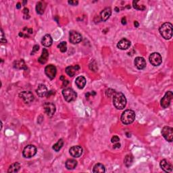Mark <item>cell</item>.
Here are the masks:
<instances>
[{
    "label": "cell",
    "mask_w": 173,
    "mask_h": 173,
    "mask_svg": "<svg viewBox=\"0 0 173 173\" xmlns=\"http://www.w3.org/2000/svg\"><path fill=\"white\" fill-rule=\"evenodd\" d=\"M113 104L118 110H122L126 105V99L121 92L115 93L113 97Z\"/></svg>",
    "instance_id": "1"
},
{
    "label": "cell",
    "mask_w": 173,
    "mask_h": 173,
    "mask_svg": "<svg viewBox=\"0 0 173 173\" xmlns=\"http://www.w3.org/2000/svg\"><path fill=\"white\" fill-rule=\"evenodd\" d=\"M159 31L162 37L165 39H171L172 36V24L170 22L164 23L160 26Z\"/></svg>",
    "instance_id": "2"
},
{
    "label": "cell",
    "mask_w": 173,
    "mask_h": 173,
    "mask_svg": "<svg viewBox=\"0 0 173 173\" xmlns=\"http://www.w3.org/2000/svg\"><path fill=\"white\" fill-rule=\"evenodd\" d=\"M135 119V113L132 110H126L122 114L121 120L124 124H130L134 122Z\"/></svg>",
    "instance_id": "3"
},
{
    "label": "cell",
    "mask_w": 173,
    "mask_h": 173,
    "mask_svg": "<svg viewBox=\"0 0 173 173\" xmlns=\"http://www.w3.org/2000/svg\"><path fill=\"white\" fill-rule=\"evenodd\" d=\"M62 94L65 100L68 102H71L73 101H75L77 97L76 92L71 88H65L62 91Z\"/></svg>",
    "instance_id": "4"
},
{
    "label": "cell",
    "mask_w": 173,
    "mask_h": 173,
    "mask_svg": "<svg viewBox=\"0 0 173 173\" xmlns=\"http://www.w3.org/2000/svg\"><path fill=\"white\" fill-rule=\"evenodd\" d=\"M37 149L33 145H28L23 149L22 155L25 158H31L37 153Z\"/></svg>",
    "instance_id": "5"
},
{
    "label": "cell",
    "mask_w": 173,
    "mask_h": 173,
    "mask_svg": "<svg viewBox=\"0 0 173 173\" xmlns=\"http://www.w3.org/2000/svg\"><path fill=\"white\" fill-rule=\"evenodd\" d=\"M149 62L151 63L153 66H158L162 64V58L161 55L159 53L154 52L152 53L149 57Z\"/></svg>",
    "instance_id": "6"
},
{
    "label": "cell",
    "mask_w": 173,
    "mask_h": 173,
    "mask_svg": "<svg viewBox=\"0 0 173 173\" xmlns=\"http://www.w3.org/2000/svg\"><path fill=\"white\" fill-rule=\"evenodd\" d=\"M162 135L168 142H172L173 139V128L170 126H164L162 130Z\"/></svg>",
    "instance_id": "7"
},
{
    "label": "cell",
    "mask_w": 173,
    "mask_h": 173,
    "mask_svg": "<svg viewBox=\"0 0 173 173\" xmlns=\"http://www.w3.org/2000/svg\"><path fill=\"white\" fill-rule=\"evenodd\" d=\"M172 97L173 94L171 91H167L166 93L164 98H162L161 102H160L162 107H163V108H167V107L169 106L170 104V102H171L172 99Z\"/></svg>",
    "instance_id": "8"
},
{
    "label": "cell",
    "mask_w": 173,
    "mask_h": 173,
    "mask_svg": "<svg viewBox=\"0 0 173 173\" xmlns=\"http://www.w3.org/2000/svg\"><path fill=\"white\" fill-rule=\"evenodd\" d=\"M21 100L25 104H30L34 100V96L31 91H22L19 94Z\"/></svg>",
    "instance_id": "9"
},
{
    "label": "cell",
    "mask_w": 173,
    "mask_h": 173,
    "mask_svg": "<svg viewBox=\"0 0 173 173\" xmlns=\"http://www.w3.org/2000/svg\"><path fill=\"white\" fill-rule=\"evenodd\" d=\"M44 110H45V112L47 114V116H52L54 115L55 112L56 111V105L53 103L51 102H45L43 104Z\"/></svg>",
    "instance_id": "10"
},
{
    "label": "cell",
    "mask_w": 173,
    "mask_h": 173,
    "mask_svg": "<svg viewBox=\"0 0 173 173\" xmlns=\"http://www.w3.org/2000/svg\"><path fill=\"white\" fill-rule=\"evenodd\" d=\"M45 73L47 75L48 78L52 80L56 77V73H57V69L56 67L52 64H50L45 67Z\"/></svg>",
    "instance_id": "11"
},
{
    "label": "cell",
    "mask_w": 173,
    "mask_h": 173,
    "mask_svg": "<svg viewBox=\"0 0 173 173\" xmlns=\"http://www.w3.org/2000/svg\"><path fill=\"white\" fill-rule=\"evenodd\" d=\"M82 40V36L77 31H72L70 32V41L73 44H77Z\"/></svg>",
    "instance_id": "12"
},
{
    "label": "cell",
    "mask_w": 173,
    "mask_h": 173,
    "mask_svg": "<svg viewBox=\"0 0 173 173\" xmlns=\"http://www.w3.org/2000/svg\"><path fill=\"white\" fill-rule=\"evenodd\" d=\"M83 149L81 146L79 145H76L73 146L69 149V153L74 158H79L83 153Z\"/></svg>",
    "instance_id": "13"
},
{
    "label": "cell",
    "mask_w": 173,
    "mask_h": 173,
    "mask_svg": "<svg viewBox=\"0 0 173 173\" xmlns=\"http://www.w3.org/2000/svg\"><path fill=\"white\" fill-rule=\"evenodd\" d=\"M135 66L137 67V68L139 70H143L146 66V62L145 59L142 57H137L135 59Z\"/></svg>",
    "instance_id": "14"
},
{
    "label": "cell",
    "mask_w": 173,
    "mask_h": 173,
    "mask_svg": "<svg viewBox=\"0 0 173 173\" xmlns=\"http://www.w3.org/2000/svg\"><path fill=\"white\" fill-rule=\"evenodd\" d=\"M36 92H37L38 96L40 97V98H43V97L47 96L48 93L47 89L43 84H40V85H39L37 90H36Z\"/></svg>",
    "instance_id": "15"
},
{
    "label": "cell",
    "mask_w": 173,
    "mask_h": 173,
    "mask_svg": "<svg viewBox=\"0 0 173 173\" xmlns=\"http://www.w3.org/2000/svg\"><path fill=\"white\" fill-rule=\"evenodd\" d=\"M130 41L126 39H122L117 44V47L120 50H126L128 49L130 46Z\"/></svg>",
    "instance_id": "16"
},
{
    "label": "cell",
    "mask_w": 173,
    "mask_h": 173,
    "mask_svg": "<svg viewBox=\"0 0 173 173\" xmlns=\"http://www.w3.org/2000/svg\"><path fill=\"white\" fill-rule=\"evenodd\" d=\"M160 166L164 172H170L172 171V166L166 160H162L160 163Z\"/></svg>",
    "instance_id": "17"
},
{
    "label": "cell",
    "mask_w": 173,
    "mask_h": 173,
    "mask_svg": "<svg viewBox=\"0 0 173 173\" xmlns=\"http://www.w3.org/2000/svg\"><path fill=\"white\" fill-rule=\"evenodd\" d=\"M112 14V10L110 8H105L104 10H103L102 12L100 14V17H101V20L102 21H106L107 19H108L110 17Z\"/></svg>",
    "instance_id": "18"
},
{
    "label": "cell",
    "mask_w": 173,
    "mask_h": 173,
    "mask_svg": "<svg viewBox=\"0 0 173 173\" xmlns=\"http://www.w3.org/2000/svg\"><path fill=\"white\" fill-rule=\"evenodd\" d=\"M79 68L80 67L79 65H76V66H68L66 68V73L70 77H73L75 75L76 73L79 70Z\"/></svg>",
    "instance_id": "19"
},
{
    "label": "cell",
    "mask_w": 173,
    "mask_h": 173,
    "mask_svg": "<svg viewBox=\"0 0 173 173\" xmlns=\"http://www.w3.org/2000/svg\"><path fill=\"white\" fill-rule=\"evenodd\" d=\"M75 83L78 88L80 89H83L84 86H85L86 85L85 78L83 77V76L77 77L75 80Z\"/></svg>",
    "instance_id": "20"
},
{
    "label": "cell",
    "mask_w": 173,
    "mask_h": 173,
    "mask_svg": "<svg viewBox=\"0 0 173 173\" xmlns=\"http://www.w3.org/2000/svg\"><path fill=\"white\" fill-rule=\"evenodd\" d=\"M53 42L52 38L50 35H45L43 37V39L41 40V43L42 45L45 46V47H50V46L52 45Z\"/></svg>",
    "instance_id": "21"
},
{
    "label": "cell",
    "mask_w": 173,
    "mask_h": 173,
    "mask_svg": "<svg viewBox=\"0 0 173 173\" xmlns=\"http://www.w3.org/2000/svg\"><path fill=\"white\" fill-rule=\"evenodd\" d=\"M48 58H49V53H48L47 50L43 49V52H42L41 56L38 59V61H39V62L41 63V64H44L47 62Z\"/></svg>",
    "instance_id": "22"
},
{
    "label": "cell",
    "mask_w": 173,
    "mask_h": 173,
    "mask_svg": "<svg viewBox=\"0 0 173 173\" xmlns=\"http://www.w3.org/2000/svg\"><path fill=\"white\" fill-rule=\"evenodd\" d=\"M46 6L45 3L43 1H39L37 3V6H36V11H37V13L39 14H43L45 12Z\"/></svg>",
    "instance_id": "23"
},
{
    "label": "cell",
    "mask_w": 173,
    "mask_h": 173,
    "mask_svg": "<svg viewBox=\"0 0 173 173\" xmlns=\"http://www.w3.org/2000/svg\"><path fill=\"white\" fill-rule=\"evenodd\" d=\"M65 165L68 170H73L77 166V161L74 159H69L66 162Z\"/></svg>",
    "instance_id": "24"
},
{
    "label": "cell",
    "mask_w": 173,
    "mask_h": 173,
    "mask_svg": "<svg viewBox=\"0 0 173 173\" xmlns=\"http://www.w3.org/2000/svg\"><path fill=\"white\" fill-rule=\"evenodd\" d=\"M93 172L94 173H104L105 172V168L104 165H103L102 164L98 163L95 165L93 167Z\"/></svg>",
    "instance_id": "25"
},
{
    "label": "cell",
    "mask_w": 173,
    "mask_h": 173,
    "mask_svg": "<svg viewBox=\"0 0 173 173\" xmlns=\"http://www.w3.org/2000/svg\"><path fill=\"white\" fill-rule=\"evenodd\" d=\"M20 169V164L18 162L12 164L8 168V172H18Z\"/></svg>",
    "instance_id": "26"
},
{
    "label": "cell",
    "mask_w": 173,
    "mask_h": 173,
    "mask_svg": "<svg viewBox=\"0 0 173 173\" xmlns=\"http://www.w3.org/2000/svg\"><path fill=\"white\" fill-rule=\"evenodd\" d=\"M14 67L16 69H24V70L27 69V67L26 66V64H25L24 61L23 60L16 61V62H14Z\"/></svg>",
    "instance_id": "27"
},
{
    "label": "cell",
    "mask_w": 173,
    "mask_h": 173,
    "mask_svg": "<svg viewBox=\"0 0 173 173\" xmlns=\"http://www.w3.org/2000/svg\"><path fill=\"white\" fill-rule=\"evenodd\" d=\"M133 162V156L126 155L124 160V163L126 167H129V166H131Z\"/></svg>",
    "instance_id": "28"
},
{
    "label": "cell",
    "mask_w": 173,
    "mask_h": 173,
    "mask_svg": "<svg viewBox=\"0 0 173 173\" xmlns=\"http://www.w3.org/2000/svg\"><path fill=\"white\" fill-rule=\"evenodd\" d=\"M63 145H64V141H63V139H59L58 142H57L56 144L53 145V149L58 152V151H59L61 149H62Z\"/></svg>",
    "instance_id": "29"
},
{
    "label": "cell",
    "mask_w": 173,
    "mask_h": 173,
    "mask_svg": "<svg viewBox=\"0 0 173 173\" xmlns=\"http://www.w3.org/2000/svg\"><path fill=\"white\" fill-rule=\"evenodd\" d=\"M58 47L60 49V52L64 53L67 51V44L65 41H62L58 45Z\"/></svg>",
    "instance_id": "30"
},
{
    "label": "cell",
    "mask_w": 173,
    "mask_h": 173,
    "mask_svg": "<svg viewBox=\"0 0 173 173\" xmlns=\"http://www.w3.org/2000/svg\"><path fill=\"white\" fill-rule=\"evenodd\" d=\"M133 3L134 8H135V9H137V10H145V6L143 5H139L137 1H134L133 2Z\"/></svg>",
    "instance_id": "31"
},
{
    "label": "cell",
    "mask_w": 173,
    "mask_h": 173,
    "mask_svg": "<svg viewBox=\"0 0 173 173\" xmlns=\"http://www.w3.org/2000/svg\"><path fill=\"white\" fill-rule=\"evenodd\" d=\"M27 29V33H29V34H32L33 33V30L31 29ZM19 35L20 36V37H27V35L25 34V33H23V32H20L19 33Z\"/></svg>",
    "instance_id": "32"
},
{
    "label": "cell",
    "mask_w": 173,
    "mask_h": 173,
    "mask_svg": "<svg viewBox=\"0 0 173 173\" xmlns=\"http://www.w3.org/2000/svg\"><path fill=\"white\" fill-rule=\"evenodd\" d=\"M23 12H24V19H29L30 18V16L29 15V9L28 8H24V10H23Z\"/></svg>",
    "instance_id": "33"
},
{
    "label": "cell",
    "mask_w": 173,
    "mask_h": 173,
    "mask_svg": "<svg viewBox=\"0 0 173 173\" xmlns=\"http://www.w3.org/2000/svg\"><path fill=\"white\" fill-rule=\"evenodd\" d=\"M6 39L5 37H4V34H3V30H1V42L2 43H6Z\"/></svg>",
    "instance_id": "34"
},
{
    "label": "cell",
    "mask_w": 173,
    "mask_h": 173,
    "mask_svg": "<svg viewBox=\"0 0 173 173\" xmlns=\"http://www.w3.org/2000/svg\"><path fill=\"white\" fill-rule=\"evenodd\" d=\"M39 46L38 45H35L33 48V51L31 52V55H33L35 53H36L37 51H39Z\"/></svg>",
    "instance_id": "35"
},
{
    "label": "cell",
    "mask_w": 173,
    "mask_h": 173,
    "mask_svg": "<svg viewBox=\"0 0 173 173\" xmlns=\"http://www.w3.org/2000/svg\"><path fill=\"white\" fill-rule=\"evenodd\" d=\"M119 141H120V139L118 136H114L111 139L112 143H117V142H119Z\"/></svg>",
    "instance_id": "36"
},
{
    "label": "cell",
    "mask_w": 173,
    "mask_h": 173,
    "mask_svg": "<svg viewBox=\"0 0 173 173\" xmlns=\"http://www.w3.org/2000/svg\"><path fill=\"white\" fill-rule=\"evenodd\" d=\"M114 91L112 90V89H109L108 90H107L106 91V93H109V94H107V95H106V96H107V97H110V96H112L113 95V93H114Z\"/></svg>",
    "instance_id": "37"
},
{
    "label": "cell",
    "mask_w": 173,
    "mask_h": 173,
    "mask_svg": "<svg viewBox=\"0 0 173 173\" xmlns=\"http://www.w3.org/2000/svg\"><path fill=\"white\" fill-rule=\"evenodd\" d=\"M68 3L70 4L72 6H77L79 3L78 1H68Z\"/></svg>",
    "instance_id": "38"
},
{
    "label": "cell",
    "mask_w": 173,
    "mask_h": 173,
    "mask_svg": "<svg viewBox=\"0 0 173 173\" xmlns=\"http://www.w3.org/2000/svg\"><path fill=\"white\" fill-rule=\"evenodd\" d=\"M121 22H122V24H123V25L126 24V18L125 17L122 18V20H121Z\"/></svg>",
    "instance_id": "39"
},
{
    "label": "cell",
    "mask_w": 173,
    "mask_h": 173,
    "mask_svg": "<svg viewBox=\"0 0 173 173\" xmlns=\"http://www.w3.org/2000/svg\"><path fill=\"white\" fill-rule=\"evenodd\" d=\"M114 148L116 149V148H120L121 147V144L120 143H117V144H115L114 145Z\"/></svg>",
    "instance_id": "40"
},
{
    "label": "cell",
    "mask_w": 173,
    "mask_h": 173,
    "mask_svg": "<svg viewBox=\"0 0 173 173\" xmlns=\"http://www.w3.org/2000/svg\"><path fill=\"white\" fill-rule=\"evenodd\" d=\"M20 8H21V3H18L17 4H16V8H17V9H20Z\"/></svg>",
    "instance_id": "41"
},
{
    "label": "cell",
    "mask_w": 173,
    "mask_h": 173,
    "mask_svg": "<svg viewBox=\"0 0 173 173\" xmlns=\"http://www.w3.org/2000/svg\"><path fill=\"white\" fill-rule=\"evenodd\" d=\"M134 24H135V27H139V25L137 21H135Z\"/></svg>",
    "instance_id": "42"
},
{
    "label": "cell",
    "mask_w": 173,
    "mask_h": 173,
    "mask_svg": "<svg viewBox=\"0 0 173 173\" xmlns=\"http://www.w3.org/2000/svg\"><path fill=\"white\" fill-rule=\"evenodd\" d=\"M115 10H116V12H119V9H118V8H115Z\"/></svg>",
    "instance_id": "43"
},
{
    "label": "cell",
    "mask_w": 173,
    "mask_h": 173,
    "mask_svg": "<svg viewBox=\"0 0 173 173\" xmlns=\"http://www.w3.org/2000/svg\"><path fill=\"white\" fill-rule=\"evenodd\" d=\"M27 3V1H23V4H26Z\"/></svg>",
    "instance_id": "44"
}]
</instances>
